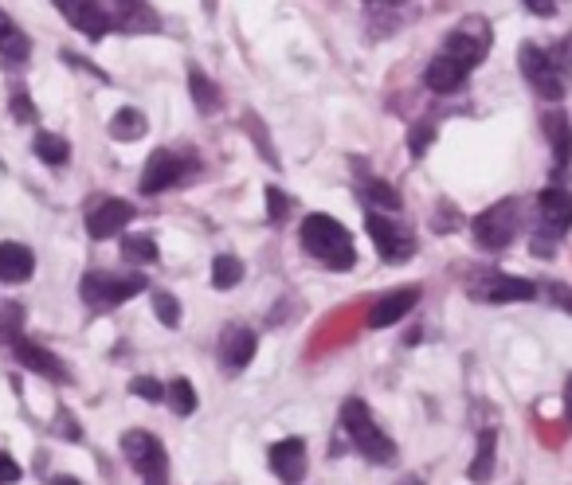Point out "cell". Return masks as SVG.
<instances>
[{
  "instance_id": "cell-17",
  "label": "cell",
  "mask_w": 572,
  "mask_h": 485,
  "mask_svg": "<svg viewBox=\"0 0 572 485\" xmlns=\"http://www.w3.org/2000/svg\"><path fill=\"white\" fill-rule=\"evenodd\" d=\"M537 212H541V220L549 231H569L572 227V192L565 188H545L541 196H537Z\"/></svg>"
},
{
  "instance_id": "cell-3",
  "label": "cell",
  "mask_w": 572,
  "mask_h": 485,
  "mask_svg": "<svg viewBox=\"0 0 572 485\" xmlns=\"http://www.w3.org/2000/svg\"><path fill=\"white\" fill-rule=\"evenodd\" d=\"M522 71H525V79H529V87L537 90V94H545L549 102L565 98V90H569V63H565L561 55H553V51H545V47L525 44Z\"/></svg>"
},
{
  "instance_id": "cell-24",
  "label": "cell",
  "mask_w": 572,
  "mask_h": 485,
  "mask_svg": "<svg viewBox=\"0 0 572 485\" xmlns=\"http://www.w3.org/2000/svg\"><path fill=\"white\" fill-rule=\"evenodd\" d=\"M36 157H40L44 165H67L71 145H67L63 137H55V133H40V137H36Z\"/></svg>"
},
{
  "instance_id": "cell-41",
  "label": "cell",
  "mask_w": 572,
  "mask_h": 485,
  "mask_svg": "<svg viewBox=\"0 0 572 485\" xmlns=\"http://www.w3.org/2000/svg\"><path fill=\"white\" fill-rule=\"evenodd\" d=\"M118 4H122V8H138L142 0H118Z\"/></svg>"
},
{
  "instance_id": "cell-14",
  "label": "cell",
  "mask_w": 572,
  "mask_h": 485,
  "mask_svg": "<svg viewBox=\"0 0 572 485\" xmlns=\"http://www.w3.org/2000/svg\"><path fill=\"white\" fill-rule=\"evenodd\" d=\"M255 333L251 329H243V325H232V329H224V337H220V360H224V368L228 372H243L247 364H251V356H255Z\"/></svg>"
},
{
  "instance_id": "cell-29",
  "label": "cell",
  "mask_w": 572,
  "mask_h": 485,
  "mask_svg": "<svg viewBox=\"0 0 572 485\" xmlns=\"http://www.w3.org/2000/svg\"><path fill=\"white\" fill-rule=\"evenodd\" d=\"M165 392H169V403H173V411H177V415H192V411H196V388H192L185 376H181V380H173Z\"/></svg>"
},
{
  "instance_id": "cell-13",
  "label": "cell",
  "mask_w": 572,
  "mask_h": 485,
  "mask_svg": "<svg viewBox=\"0 0 572 485\" xmlns=\"http://www.w3.org/2000/svg\"><path fill=\"white\" fill-rule=\"evenodd\" d=\"M130 220H134V208L126 200H98L95 212L87 216V231H91V239H110Z\"/></svg>"
},
{
  "instance_id": "cell-22",
  "label": "cell",
  "mask_w": 572,
  "mask_h": 485,
  "mask_svg": "<svg viewBox=\"0 0 572 485\" xmlns=\"http://www.w3.org/2000/svg\"><path fill=\"white\" fill-rule=\"evenodd\" d=\"M494 446H498V435H494V431H482V435H478L475 462L467 466V478L475 485L490 482V474H494Z\"/></svg>"
},
{
  "instance_id": "cell-32",
  "label": "cell",
  "mask_w": 572,
  "mask_h": 485,
  "mask_svg": "<svg viewBox=\"0 0 572 485\" xmlns=\"http://www.w3.org/2000/svg\"><path fill=\"white\" fill-rule=\"evenodd\" d=\"M267 200H271V220L279 223L286 216V208H290V200H286L283 188H267Z\"/></svg>"
},
{
  "instance_id": "cell-1",
  "label": "cell",
  "mask_w": 572,
  "mask_h": 485,
  "mask_svg": "<svg viewBox=\"0 0 572 485\" xmlns=\"http://www.w3.org/2000/svg\"><path fill=\"white\" fill-rule=\"evenodd\" d=\"M302 247L318 263L330 266V270H349V266L357 263V247H353L349 231L334 216H326V212H314V216L302 220Z\"/></svg>"
},
{
  "instance_id": "cell-28",
  "label": "cell",
  "mask_w": 572,
  "mask_h": 485,
  "mask_svg": "<svg viewBox=\"0 0 572 485\" xmlns=\"http://www.w3.org/2000/svg\"><path fill=\"white\" fill-rule=\"evenodd\" d=\"M122 259H130V263H153L157 259V243L149 235H126L122 239Z\"/></svg>"
},
{
  "instance_id": "cell-21",
  "label": "cell",
  "mask_w": 572,
  "mask_h": 485,
  "mask_svg": "<svg viewBox=\"0 0 572 485\" xmlns=\"http://www.w3.org/2000/svg\"><path fill=\"white\" fill-rule=\"evenodd\" d=\"M28 51H32V40H28V36L12 24V16L0 8V55H4L8 63H24Z\"/></svg>"
},
{
  "instance_id": "cell-15",
  "label": "cell",
  "mask_w": 572,
  "mask_h": 485,
  "mask_svg": "<svg viewBox=\"0 0 572 485\" xmlns=\"http://www.w3.org/2000/svg\"><path fill=\"white\" fill-rule=\"evenodd\" d=\"M12 353L16 360L28 368V372H36V376H48V380H67V368L59 364V356L48 353V349H40V345H32V341H12Z\"/></svg>"
},
{
  "instance_id": "cell-2",
  "label": "cell",
  "mask_w": 572,
  "mask_h": 485,
  "mask_svg": "<svg viewBox=\"0 0 572 485\" xmlns=\"http://www.w3.org/2000/svg\"><path fill=\"white\" fill-rule=\"evenodd\" d=\"M341 427H345V435L353 439V446H357L369 462H392V458H396L392 439L377 427L373 411H369L361 399H345V407H341Z\"/></svg>"
},
{
  "instance_id": "cell-7",
  "label": "cell",
  "mask_w": 572,
  "mask_h": 485,
  "mask_svg": "<svg viewBox=\"0 0 572 485\" xmlns=\"http://www.w3.org/2000/svg\"><path fill=\"white\" fill-rule=\"evenodd\" d=\"M365 227H369V235H373V247L381 251V259H388V263H400V259H408V255L416 251V239L396 220L381 216V212H369Z\"/></svg>"
},
{
  "instance_id": "cell-18",
  "label": "cell",
  "mask_w": 572,
  "mask_h": 485,
  "mask_svg": "<svg viewBox=\"0 0 572 485\" xmlns=\"http://www.w3.org/2000/svg\"><path fill=\"white\" fill-rule=\"evenodd\" d=\"M32 270H36V255L24 243H0V282L20 286L32 278Z\"/></svg>"
},
{
  "instance_id": "cell-5",
  "label": "cell",
  "mask_w": 572,
  "mask_h": 485,
  "mask_svg": "<svg viewBox=\"0 0 572 485\" xmlns=\"http://www.w3.org/2000/svg\"><path fill=\"white\" fill-rule=\"evenodd\" d=\"M518 227H522V208H518V200H498V204H490V208L475 220L478 247L502 251V247L514 243Z\"/></svg>"
},
{
  "instance_id": "cell-37",
  "label": "cell",
  "mask_w": 572,
  "mask_h": 485,
  "mask_svg": "<svg viewBox=\"0 0 572 485\" xmlns=\"http://www.w3.org/2000/svg\"><path fill=\"white\" fill-rule=\"evenodd\" d=\"M525 8H529L533 16H553L557 4H553V0H525Z\"/></svg>"
},
{
  "instance_id": "cell-27",
  "label": "cell",
  "mask_w": 572,
  "mask_h": 485,
  "mask_svg": "<svg viewBox=\"0 0 572 485\" xmlns=\"http://www.w3.org/2000/svg\"><path fill=\"white\" fill-rule=\"evenodd\" d=\"M189 87H192V98H196V106H200L204 114H212V110L220 106V90L212 87V79H208V75L192 71V75H189Z\"/></svg>"
},
{
  "instance_id": "cell-20",
  "label": "cell",
  "mask_w": 572,
  "mask_h": 485,
  "mask_svg": "<svg viewBox=\"0 0 572 485\" xmlns=\"http://www.w3.org/2000/svg\"><path fill=\"white\" fill-rule=\"evenodd\" d=\"M428 87L435 90V94H455V90H463V83H467V71L459 67V63H451L447 55H439V59H431L428 63Z\"/></svg>"
},
{
  "instance_id": "cell-25",
  "label": "cell",
  "mask_w": 572,
  "mask_h": 485,
  "mask_svg": "<svg viewBox=\"0 0 572 485\" xmlns=\"http://www.w3.org/2000/svg\"><path fill=\"white\" fill-rule=\"evenodd\" d=\"M361 196H365V204H373V208H384V212H396V208H400V196H396V188H388L384 180H365V184H361Z\"/></svg>"
},
{
  "instance_id": "cell-23",
  "label": "cell",
  "mask_w": 572,
  "mask_h": 485,
  "mask_svg": "<svg viewBox=\"0 0 572 485\" xmlns=\"http://www.w3.org/2000/svg\"><path fill=\"white\" fill-rule=\"evenodd\" d=\"M145 133V114L134 106H122L114 118H110V137L114 141H138Z\"/></svg>"
},
{
  "instance_id": "cell-26",
  "label": "cell",
  "mask_w": 572,
  "mask_h": 485,
  "mask_svg": "<svg viewBox=\"0 0 572 485\" xmlns=\"http://www.w3.org/2000/svg\"><path fill=\"white\" fill-rule=\"evenodd\" d=\"M239 278H243V263L236 255H220L216 266H212V286L216 290H232V286H239Z\"/></svg>"
},
{
  "instance_id": "cell-6",
  "label": "cell",
  "mask_w": 572,
  "mask_h": 485,
  "mask_svg": "<svg viewBox=\"0 0 572 485\" xmlns=\"http://www.w3.org/2000/svg\"><path fill=\"white\" fill-rule=\"evenodd\" d=\"M122 450H126L130 466L142 474L145 485H169V454H165V446L153 439L149 431L122 435Z\"/></svg>"
},
{
  "instance_id": "cell-4",
  "label": "cell",
  "mask_w": 572,
  "mask_h": 485,
  "mask_svg": "<svg viewBox=\"0 0 572 485\" xmlns=\"http://www.w3.org/2000/svg\"><path fill=\"white\" fill-rule=\"evenodd\" d=\"M83 302L95 309H114L145 290V274H83Z\"/></svg>"
},
{
  "instance_id": "cell-30",
  "label": "cell",
  "mask_w": 572,
  "mask_h": 485,
  "mask_svg": "<svg viewBox=\"0 0 572 485\" xmlns=\"http://www.w3.org/2000/svg\"><path fill=\"white\" fill-rule=\"evenodd\" d=\"M153 309H157L161 325H169V329L181 321V302H177L173 294H165V290H161V294H153Z\"/></svg>"
},
{
  "instance_id": "cell-33",
  "label": "cell",
  "mask_w": 572,
  "mask_h": 485,
  "mask_svg": "<svg viewBox=\"0 0 572 485\" xmlns=\"http://www.w3.org/2000/svg\"><path fill=\"white\" fill-rule=\"evenodd\" d=\"M12 482H20V466L12 462V454L0 450V485H12Z\"/></svg>"
},
{
  "instance_id": "cell-19",
  "label": "cell",
  "mask_w": 572,
  "mask_h": 485,
  "mask_svg": "<svg viewBox=\"0 0 572 485\" xmlns=\"http://www.w3.org/2000/svg\"><path fill=\"white\" fill-rule=\"evenodd\" d=\"M545 141L553 145V161H557V173H565L572 161V126L561 110H549L545 114Z\"/></svg>"
},
{
  "instance_id": "cell-10",
  "label": "cell",
  "mask_w": 572,
  "mask_h": 485,
  "mask_svg": "<svg viewBox=\"0 0 572 485\" xmlns=\"http://www.w3.org/2000/svg\"><path fill=\"white\" fill-rule=\"evenodd\" d=\"M189 173V165L177 157V153H169V149H157L153 157H149V165H145L142 173V192L145 196H153V192H165V188H173V184H181V177Z\"/></svg>"
},
{
  "instance_id": "cell-31",
  "label": "cell",
  "mask_w": 572,
  "mask_h": 485,
  "mask_svg": "<svg viewBox=\"0 0 572 485\" xmlns=\"http://www.w3.org/2000/svg\"><path fill=\"white\" fill-rule=\"evenodd\" d=\"M130 392H134V396H142L145 403H157V399H165V388H161L157 380H149V376H138V380L130 384Z\"/></svg>"
},
{
  "instance_id": "cell-35",
  "label": "cell",
  "mask_w": 572,
  "mask_h": 485,
  "mask_svg": "<svg viewBox=\"0 0 572 485\" xmlns=\"http://www.w3.org/2000/svg\"><path fill=\"white\" fill-rule=\"evenodd\" d=\"M431 145V126H416L412 130V153H428Z\"/></svg>"
},
{
  "instance_id": "cell-40",
  "label": "cell",
  "mask_w": 572,
  "mask_h": 485,
  "mask_svg": "<svg viewBox=\"0 0 572 485\" xmlns=\"http://www.w3.org/2000/svg\"><path fill=\"white\" fill-rule=\"evenodd\" d=\"M51 485H79V482H75V478H67V474H63V478H51Z\"/></svg>"
},
{
  "instance_id": "cell-12",
  "label": "cell",
  "mask_w": 572,
  "mask_h": 485,
  "mask_svg": "<svg viewBox=\"0 0 572 485\" xmlns=\"http://www.w3.org/2000/svg\"><path fill=\"white\" fill-rule=\"evenodd\" d=\"M271 470L275 478L286 485H298L306 478V442L302 439H283L271 446Z\"/></svg>"
},
{
  "instance_id": "cell-16",
  "label": "cell",
  "mask_w": 572,
  "mask_h": 485,
  "mask_svg": "<svg viewBox=\"0 0 572 485\" xmlns=\"http://www.w3.org/2000/svg\"><path fill=\"white\" fill-rule=\"evenodd\" d=\"M420 302V290L416 286H404V290H392V294H384L381 302L373 306V313H369V325L373 329H388V325H396L408 309Z\"/></svg>"
},
{
  "instance_id": "cell-9",
  "label": "cell",
  "mask_w": 572,
  "mask_h": 485,
  "mask_svg": "<svg viewBox=\"0 0 572 485\" xmlns=\"http://www.w3.org/2000/svg\"><path fill=\"white\" fill-rule=\"evenodd\" d=\"M486 36H490L486 24L471 20V24H463L459 32L447 36V44H443L447 51H443V55H447L451 63H459L463 71H471V67H478V63L486 59V51H490V47H486Z\"/></svg>"
},
{
  "instance_id": "cell-34",
  "label": "cell",
  "mask_w": 572,
  "mask_h": 485,
  "mask_svg": "<svg viewBox=\"0 0 572 485\" xmlns=\"http://www.w3.org/2000/svg\"><path fill=\"white\" fill-rule=\"evenodd\" d=\"M12 118H16V122H32V118H36V110H32V98L16 94V98H12Z\"/></svg>"
},
{
  "instance_id": "cell-11",
  "label": "cell",
  "mask_w": 572,
  "mask_h": 485,
  "mask_svg": "<svg viewBox=\"0 0 572 485\" xmlns=\"http://www.w3.org/2000/svg\"><path fill=\"white\" fill-rule=\"evenodd\" d=\"M55 8L67 16L71 28H79L91 40H102L110 32V16L98 8V0H55Z\"/></svg>"
},
{
  "instance_id": "cell-8",
  "label": "cell",
  "mask_w": 572,
  "mask_h": 485,
  "mask_svg": "<svg viewBox=\"0 0 572 485\" xmlns=\"http://www.w3.org/2000/svg\"><path fill=\"white\" fill-rule=\"evenodd\" d=\"M537 286L514 278V274H486L482 282L471 286V298L475 302H490V306H502V302H533Z\"/></svg>"
},
{
  "instance_id": "cell-42",
  "label": "cell",
  "mask_w": 572,
  "mask_h": 485,
  "mask_svg": "<svg viewBox=\"0 0 572 485\" xmlns=\"http://www.w3.org/2000/svg\"><path fill=\"white\" fill-rule=\"evenodd\" d=\"M377 4H400V0H377Z\"/></svg>"
},
{
  "instance_id": "cell-39",
  "label": "cell",
  "mask_w": 572,
  "mask_h": 485,
  "mask_svg": "<svg viewBox=\"0 0 572 485\" xmlns=\"http://www.w3.org/2000/svg\"><path fill=\"white\" fill-rule=\"evenodd\" d=\"M565 419L572 423V376H569V388H565Z\"/></svg>"
},
{
  "instance_id": "cell-38",
  "label": "cell",
  "mask_w": 572,
  "mask_h": 485,
  "mask_svg": "<svg viewBox=\"0 0 572 485\" xmlns=\"http://www.w3.org/2000/svg\"><path fill=\"white\" fill-rule=\"evenodd\" d=\"M553 247H557L553 235H549V239H533V255H553Z\"/></svg>"
},
{
  "instance_id": "cell-36",
  "label": "cell",
  "mask_w": 572,
  "mask_h": 485,
  "mask_svg": "<svg viewBox=\"0 0 572 485\" xmlns=\"http://www.w3.org/2000/svg\"><path fill=\"white\" fill-rule=\"evenodd\" d=\"M549 294H553V298H557V306H565L572 313V290L569 286H561V282H553V286H549Z\"/></svg>"
}]
</instances>
